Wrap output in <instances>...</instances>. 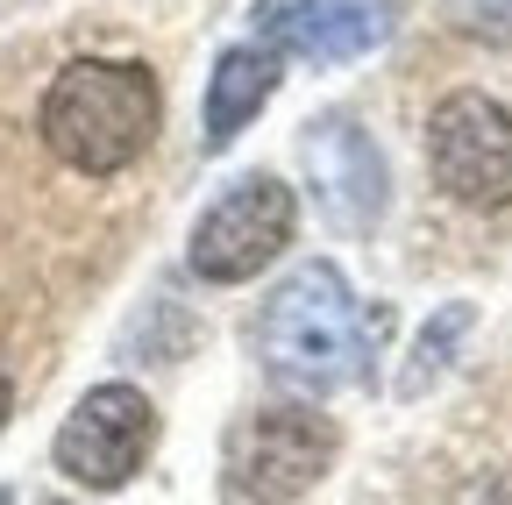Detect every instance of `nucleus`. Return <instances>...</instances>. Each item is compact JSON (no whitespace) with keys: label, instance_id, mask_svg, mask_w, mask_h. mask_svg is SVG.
<instances>
[{"label":"nucleus","instance_id":"nucleus-1","mask_svg":"<svg viewBox=\"0 0 512 505\" xmlns=\"http://www.w3.org/2000/svg\"><path fill=\"white\" fill-rule=\"evenodd\" d=\"M36 129L50 143V157H64L86 178H114L128 171L164 129V93L157 72L136 57H72L36 107Z\"/></svg>","mask_w":512,"mask_h":505},{"label":"nucleus","instance_id":"nucleus-2","mask_svg":"<svg viewBox=\"0 0 512 505\" xmlns=\"http://www.w3.org/2000/svg\"><path fill=\"white\" fill-rule=\"evenodd\" d=\"M256 349H264V363L285 377V385H306V392L363 385L370 335H363V313H356L349 278H342L335 264H299V271L264 299Z\"/></svg>","mask_w":512,"mask_h":505},{"label":"nucleus","instance_id":"nucleus-3","mask_svg":"<svg viewBox=\"0 0 512 505\" xmlns=\"http://www.w3.org/2000/svg\"><path fill=\"white\" fill-rule=\"evenodd\" d=\"M434 185L463 207H512V114L491 93H448L427 114Z\"/></svg>","mask_w":512,"mask_h":505},{"label":"nucleus","instance_id":"nucleus-4","mask_svg":"<svg viewBox=\"0 0 512 505\" xmlns=\"http://www.w3.org/2000/svg\"><path fill=\"white\" fill-rule=\"evenodd\" d=\"M292 221H299L292 185L256 171V178H242L235 193H221L200 214V228H192V242H185V264H192V278H207V285H242V278H256L292 242Z\"/></svg>","mask_w":512,"mask_h":505},{"label":"nucleus","instance_id":"nucleus-5","mask_svg":"<svg viewBox=\"0 0 512 505\" xmlns=\"http://www.w3.org/2000/svg\"><path fill=\"white\" fill-rule=\"evenodd\" d=\"M335 463V420L306 406H264L228 434V484L249 498H299Z\"/></svg>","mask_w":512,"mask_h":505},{"label":"nucleus","instance_id":"nucleus-6","mask_svg":"<svg viewBox=\"0 0 512 505\" xmlns=\"http://www.w3.org/2000/svg\"><path fill=\"white\" fill-rule=\"evenodd\" d=\"M157 449V413L136 385H93L72 420L57 427V470L79 477L86 491H114L128 484Z\"/></svg>","mask_w":512,"mask_h":505},{"label":"nucleus","instance_id":"nucleus-7","mask_svg":"<svg viewBox=\"0 0 512 505\" xmlns=\"http://www.w3.org/2000/svg\"><path fill=\"white\" fill-rule=\"evenodd\" d=\"M299 171L313 185L320 214L349 235H370L384 221V200H392V178H384L377 143L356 129L349 114H320L313 129L299 136Z\"/></svg>","mask_w":512,"mask_h":505},{"label":"nucleus","instance_id":"nucleus-8","mask_svg":"<svg viewBox=\"0 0 512 505\" xmlns=\"http://www.w3.org/2000/svg\"><path fill=\"white\" fill-rule=\"evenodd\" d=\"M256 36L313 57V65H349L392 36V0H256Z\"/></svg>","mask_w":512,"mask_h":505},{"label":"nucleus","instance_id":"nucleus-9","mask_svg":"<svg viewBox=\"0 0 512 505\" xmlns=\"http://www.w3.org/2000/svg\"><path fill=\"white\" fill-rule=\"evenodd\" d=\"M278 65H285L278 43H242V50H228L214 65V86H207V150H228L256 121V107L278 93Z\"/></svg>","mask_w":512,"mask_h":505},{"label":"nucleus","instance_id":"nucleus-10","mask_svg":"<svg viewBox=\"0 0 512 505\" xmlns=\"http://www.w3.org/2000/svg\"><path fill=\"white\" fill-rule=\"evenodd\" d=\"M463 328H470V306H448L441 321H434V328L420 335V363H413V370L399 377V392H427V385H434V370L448 363V356H441V349H448V335H463Z\"/></svg>","mask_w":512,"mask_h":505},{"label":"nucleus","instance_id":"nucleus-11","mask_svg":"<svg viewBox=\"0 0 512 505\" xmlns=\"http://www.w3.org/2000/svg\"><path fill=\"white\" fill-rule=\"evenodd\" d=\"M8 406H15V392H8V377H0V427H8Z\"/></svg>","mask_w":512,"mask_h":505},{"label":"nucleus","instance_id":"nucleus-12","mask_svg":"<svg viewBox=\"0 0 512 505\" xmlns=\"http://www.w3.org/2000/svg\"><path fill=\"white\" fill-rule=\"evenodd\" d=\"M0 505H8V491H0Z\"/></svg>","mask_w":512,"mask_h":505}]
</instances>
